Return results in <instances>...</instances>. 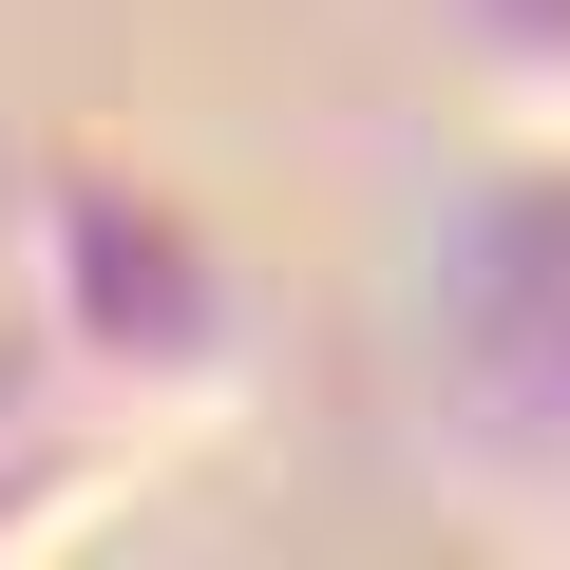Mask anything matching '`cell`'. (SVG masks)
Segmentation results:
<instances>
[{
  "label": "cell",
  "instance_id": "4",
  "mask_svg": "<svg viewBox=\"0 0 570 570\" xmlns=\"http://www.w3.org/2000/svg\"><path fill=\"white\" fill-rule=\"evenodd\" d=\"M20 247H39V134H0V285H39Z\"/></svg>",
  "mask_w": 570,
  "mask_h": 570
},
{
  "label": "cell",
  "instance_id": "2",
  "mask_svg": "<svg viewBox=\"0 0 570 570\" xmlns=\"http://www.w3.org/2000/svg\"><path fill=\"white\" fill-rule=\"evenodd\" d=\"M419 438L494 532H570V134H513L475 190H438L400 266Z\"/></svg>",
  "mask_w": 570,
  "mask_h": 570
},
{
  "label": "cell",
  "instance_id": "3",
  "mask_svg": "<svg viewBox=\"0 0 570 570\" xmlns=\"http://www.w3.org/2000/svg\"><path fill=\"white\" fill-rule=\"evenodd\" d=\"M456 58L513 134H570V0H456Z\"/></svg>",
  "mask_w": 570,
  "mask_h": 570
},
{
  "label": "cell",
  "instance_id": "1",
  "mask_svg": "<svg viewBox=\"0 0 570 570\" xmlns=\"http://www.w3.org/2000/svg\"><path fill=\"white\" fill-rule=\"evenodd\" d=\"M20 266H39L58 381H77L115 438L190 456V438L247 419V381H266V285H247L228 209H209L171 153H134V134H39V247H20Z\"/></svg>",
  "mask_w": 570,
  "mask_h": 570
}]
</instances>
